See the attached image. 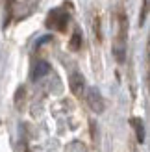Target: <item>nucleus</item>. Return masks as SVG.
<instances>
[{
    "mask_svg": "<svg viewBox=\"0 0 150 152\" xmlns=\"http://www.w3.org/2000/svg\"><path fill=\"white\" fill-rule=\"evenodd\" d=\"M69 13L61 7H56V10H52L48 15H47V20H44V26L50 28V30H56V32H65L67 26H69Z\"/></svg>",
    "mask_w": 150,
    "mask_h": 152,
    "instance_id": "f257e3e1",
    "label": "nucleus"
},
{
    "mask_svg": "<svg viewBox=\"0 0 150 152\" xmlns=\"http://www.w3.org/2000/svg\"><path fill=\"white\" fill-rule=\"evenodd\" d=\"M126 32H128V20L122 13H119V34H117V41H115V58L119 63L124 61V52H126Z\"/></svg>",
    "mask_w": 150,
    "mask_h": 152,
    "instance_id": "f03ea898",
    "label": "nucleus"
},
{
    "mask_svg": "<svg viewBox=\"0 0 150 152\" xmlns=\"http://www.w3.org/2000/svg\"><path fill=\"white\" fill-rule=\"evenodd\" d=\"M85 100H87V106H89V108H91L95 113H102L104 108H106V102H104V98H102V95H100V91L96 89V87L87 89Z\"/></svg>",
    "mask_w": 150,
    "mask_h": 152,
    "instance_id": "7ed1b4c3",
    "label": "nucleus"
},
{
    "mask_svg": "<svg viewBox=\"0 0 150 152\" xmlns=\"http://www.w3.org/2000/svg\"><path fill=\"white\" fill-rule=\"evenodd\" d=\"M69 87L72 91V95H76V96L84 95V91H85V78H84V74H82V72H72L69 76Z\"/></svg>",
    "mask_w": 150,
    "mask_h": 152,
    "instance_id": "20e7f679",
    "label": "nucleus"
},
{
    "mask_svg": "<svg viewBox=\"0 0 150 152\" xmlns=\"http://www.w3.org/2000/svg\"><path fill=\"white\" fill-rule=\"evenodd\" d=\"M50 72V65L47 61H37L35 67H33V71H32V80H41L43 76H47Z\"/></svg>",
    "mask_w": 150,
    "mask_h": 152,
    "instance_id": "39448f33",
    "label": "nucleus"
},
{
    "mask_svg": "<svg viewBox=\"0 0 150 152\" xmlns=\"http://www.w3.org/2000/svg\"><path fill=\"white\" fill-rule=\"evenodd\" d=\"M130 123H132V126H133V130H135L137 141H139V143H143V141H145V128H143V121L137 119V117H133V119H130Z\"/></svg>",
    "mask_w": 150,
    "mask_h": 152,
    "instance_id": "423d86ee",
    "label": "nucleus"
},
{
    "mask_svg": "<svg viewBox=\"0 0 150 152\" xmlns=\"http://www.w3.org/2000/svg\"><path fill=\"white\" fill-rule=\"evenodd\" d=\"M69 48L72 52H78L82 48V32L80 30H74V34L71 37V41H69Z\"/></svg>",
    "mask_w": 150,
    "mask_h": 152,
    "instance_id": "0eeeda50",
    "label": "nucleus"
},
{
    "mask_svg": "<svg viewBox=\"0 0 150 152\" xmlns=\"http://www.w3.org/2000/svg\"><path fill=\"white\" fill-rule=\"evenodd\" d=\"M146 15H148V0H145V2H143V13H141V17H139V24H145Z\"/></svg>",
    "mask_w": 150,
    "mask_h": 152,
    "instance_id": "6e6552de",
    "label": "nucleus"
}]
</instances>
